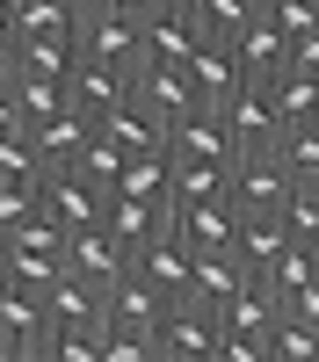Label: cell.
Wrapping results in <instances>:
<instances>
[{
	"label": "cell",
	"instance_id": "1",
	"mask_svg": "<svg viewBox=\"0 0 319 362\" xmlns=\"http://www.w3.org/2000/svg\"><path fill=\"white\" fill-rule=\"evenodd\" d=\"M0 362H51V305H44V290L0 283Z\"/></svg>",
	"mask_w": 319,
	"mask_h": 362
},
{
	"label": "cell",
	"instance_id": "2",
	"mask_svg": "<svg viewBox=\"0 0 319 362\" xmlns=\"http://www.w3.org/2000/svg\"><path fill=\"white\" fill-rule=\"evenodd\" d=\"M225 341V312L203 305V297H174L167 326H160V362H218Z\"/></svg>",
	"mask_w": 319,
	"mask_h": 362
},
{
	"label": "cell",
	"instance_id": "3",
	"mask_svg": "<svg viewBox=\"0 0 319 362\" xmlns=\"http://www.w3.org/2000/svg\"><path fill=\"white\" fill-rule=\"evenodd\" d=\"M290 189H298V181H290V167L276 160V145L232 160V203H240L247 218H276V210L290 203Z\"/></svg>",
	"mask_w": 319,
	"mask_h": 362
},
{
	"label": "cell",
	"instance_id": "4",
	"mask_svg": "<svg viewBox=\"0 0 319 362\" xmlns=\"http://www.w3.org/2000/svg\"><path fill=\"white\" fill-rule=\"evenodd\" d=\"M225 124H232V145H240V153H269V145L290 131V124H283V102H276L269 80H247L240 95L225 102Z\"/></svg>",
	"mask_w": 319,
	"mask_h": 362
},
{
	"label": "cell",
	"instance_id": "5",
	"mask_svg": "<svg viewBox=\"0 0 319 362\" xmlns=\"http://www.w3.org/2000/svg\"><path fill=\"white\" fill-rule=\"evenodd\" d=\"M167 160H196V167H232L240 145H232L225 109H189L182 124H167Z\"/></svg>",
	"mask_w": 319,
	"mask_h": 362
},
{
	"label": "cell",
	"instance_id": "6",
	"mask_svg": "<svg viewBox=\"0 0 319 362\" xmlns=\"http://www.w3.org/2000/svg\"><path fill=\"white\" fill-rule=\"evenodd\" d=\"M44 305H51V334H109V290L73 268L44 290Z\"/></svg>",
	"mask_w": 319,
	"mask_h": 362
},
{
	"label": "cell",
	"instance_id": "7",
	"mask_svg": "<svg viewBox=\"0 0 319 362\" xmlns=\"http://www.w3.org/2000/svg\"><path fill=\"white\" fill-rule=\"evenodd\" d=\"M44 210H51L66 232L102 225V218H109V189H102L95 174H80V167H51V174H44Z\"/></svg>",
	"mask_w": 319,
	"mask_h": 362
},
{
	"label": "cell",
	"instance_id": "8",
	"mask_svg": "<svg viewBox=\"0 0 319 362\" xmlns=\"http://www.w3.org/2000/svg\"><path fill=\"white\" fill-rule=\"evenodd\" d=\"M80 51L124 66L131 80L145 73V44H138V15H109V8H80Z\"/></svg>",
	"mask_w": 319,
	"mask_h": 362
},
{
	"label": "cell",
	"instance_id": "9",
	"mask_svg": "<svg viewBox=\"0 0 319 362\" xmlns=\"http://www.w3.org/2000/svg\"><path fill=\"white\" fill-rule=\"evenodd\" d=\"M167 232L182 239V247H232V232H240V203H232V196L167 203Z\"/></svg>",
	"mask_w": 319,
	"mask_h": 362
},
{
	"label": "cell",
	"instance_id": "10",
	"mask_svg": "<svg viewBox=\"0 0 319 362\" xmlns=\"http://www.w3.org/2000/svg\"><path fill=\"white\" fill-rule=\"evenodd\" d=\"M66 268L109 290V283L131 268V247H124V239H116L109 225H80V232H66Z\"/></svg>",
	"mask_w": 319,
	"mask_h": 362
},
{
	"label": "cell",
	"instance_id": "11",
	"mask_svg": "<svg viewBox=\"0 0 319 362\" xmlns=\"http://www.w3.org/2000/svg\"><path fill=\"white\" fill-rule=\"evenodd\" d=\"M131 95H138V109H145V116H160V124H182L189 109H203L189 66H145V73L131 80Z\"/></svg>",
	"mask_w": 319,
	"mask_h": 362
},
{
	"label": "cell",
	"instance_id": "12",
	"mask_svg": "<svg viewBox=\"0 0 319 362\" xmlns=\"http://www.w3.org/2000/svg\"><path fill=\"white\" fill-rule=\"evenodd\" d=\"M138 44H145V66H189V51L203 44V29L189 8H153L138 22Z\"/></svg>",
	"mask_w": 319,
	"mask_h": 362
},
{
	"label": "cell",
	"instance_id": "13",
	"mask_svg": "<svg viewBox=\"0 0 319 362\" xmlns=\"http://www.w3.org/2000/svg\"><path fill=\"white\" fill-rule=\"evenodd\" d=\"M87 138H95V116H87L80 102H66V109H51V116L29 124V145L44 153V167H73L87 153Z\"/></svg>",
	"mask_w": 319,
	"mask_h": 362
},
{
	"label": "cell",
	"instance_id": "14",
	"mask_svg": "<svg viewBox=\"0 0 319 362\" xmlns=\"http://www.w3.org/2000/svg\"><path fill=\"white\" fill-rule=\"evenodd\" d=\"M66 95L102 124L109 109H124V102H131V73H124V66H109V58H87V51H80V66H73V80H66Z\"/></svg>",
	"mask_w": 319,
	"mask_h": 362
},
{
	"label": "cell",
	"instance_id": "15",
	"mask_svg": "<svg viewBox=\"0 0 319 362\" xmlns=\"http://www.w3.org/2000/svg\"><path fill=\"white\" fill-rule=\"evenodd\" d=\"M232 58H240V73H247V80H276V73L290 66V37H283V22L261 8V15L240 29V37H232Z\"/></svg>",
	"mask_w": 319,
	"mask_h": 362
},
{
	"label": "cell",
	"instance_id": "16",
	"mask_svg": "<svg viewBox=\"0 0 319 362\" xmlns=\"http://www.w3.org/2000/svg\"><path fill=\"white\" fill-rule=\"evenodd\" d=\"M189 80H196L203 109H225V102L247 87V73H240V58H232V44H218V37H203V44L189 51Z\"/></svg>",
	"mask_w": 319,
	"mask_h": 362
},
{
	"label": "cell",
	"instance_id": "17",
	"mask_svg": "<svg viewBox=\"0 0 319 362\" xmlns=\"http://www.w3.org/2000/svg\"><path fill=\"white\" fill-rule=\"evenodd\" d=\"M218 312H225L232 334H276V319H283V290H276L269 276H247V283L232 290Z\"/></svg>",
	"mask_w": 319,
	"mask_h": 362
},
{
	"label": "cell",
	"instance_id": "18",
	"mask_svg": "<svg viewBox=\"0 0 319 362\" xmlns=\"http://www.w3.org/2000/svg\"><path fill=\"white\" fill-rule=\"evenodd\" d=\"M254 276V268L240 261V247H196V261H189V297H203V305H225L232 290H240Z\"/></svg>",
	"mask_w": 319,
	"mask_h": 362
},
{
	"label": "cell",
	"instance_id": "19",
	"mask_svg": "<svg viewBox=\"0 0 319 362\" xmlns=\"http://www.w3.org/2000/svg\"><path fill=\"white\" fill-rule=\"evenodd\" d=\"M189 261H196V247H182L174 232H160V239H145V247L131 254V268L145 283H160V290H174V297H189Z\"/></svg>",
	"mask_w": 319,
	"mask_h": 362
},
{
	"label": "cell",
	"instance_id": "20",
	"mask_svg": "<svg viewBox=\"0 0 319 362\" xmlns=\"http://www.w3.org/2000/svg\"><path fill=\"white\" fill-rule=\"evenodd\" d=\"M232 247H240V261L254 268V276H269V268H276L290 247H298V239H290L283 210H276V218H247V210H240V232H232Z\"/></svg>",
	"mask_w": 319,
	"mask_h": 362
},
{
	"label": "cell",
	"instance_id": "21",
	"mask_svg": "<svg viewBox=\"0 0 319 362\" xmlns=\"http://www.w3.org/2000/svg\"><path fill=\"white\" fill-rule=\"evenodd\" d=\"M102 225H109V232L138 254L145 239H160V232H167V203H145V196H109V218H102Z\"/></svg>",
	"mask_w": 319,
	"mask_h": 362
},
{
	"label": "cell",
	"instance_id": "22",
	"mask_svg": "<svg viewBox=\"0 0 319 362\" xmlns=\"http://www.w3.org/2000/svg\"><path fill=\"white\" fill-rule=\"evenodd\" d=\"M44 210V174H0V239Z\"/></svg>",
	"mask_w": 319,
	"mask_h": 362
},
{
	"label": "cell",
	"instance_id": "23",
	"mask_svg": "<svg viewBox=\"0 0 319 362\" xmlns=\"http://www.w3.org/2000/svg\"><path fill=\"white\" fill-rule=\"evenodd\" d=\"M189 15H196V29H203V37L232 44V37H240V29L261 15V0H189Z\"/></svg>",
	"mask_w": 319,
	"mask_h": 362
},
{
	"label": "cell",
	"instance_id": "24",
	"mask_svg": "<svg viewBox=\"0 0 319 362\" xmlns=\"http://www.w3.org/2000/svg\"><path fill=\"white\" fill-rule=\"evenodd\" d=\"M269 87H276V102H283V124H319V73L283 66Z\"/></svg>",
	"mask_w": 319,
	"mask_h": 362
},
{
	"label": "cell",
	"instance_id": "25",
	"mask_svg": "<svg viewBox=\"0 0 319 362\" xmlns=\"http://www.w3.org/2000/svg\"><path fill=\"white\" fill-rule=\"evenodd\" d=\"M276 160L290 167L298 189H312V181H319V124H290V131L276 138Z\"/></svg>",
	"mask_w": 319,
	"mask_h": 362
},
{
	"label": "cell",
	"instance_id": "26",
	"mask_svg": "<svg viewBox=\"0 0 319 362\" xmlns=\"http://www.w3.org/2000/svg\"><path fill=\"white\" fill-rule=\"evenodd\" d=\"M196 196H232V167H196V160H174V196H167V203H196Z\"/></svg>",
	"mask_w": 319,
	"mask_h": 362
},
{
	"label": "cell",
	"instance_id": "27",
	"mask_svg": "<svg viewBox=\"0 0 319 362\" xmlns=\"http://www.w3.org/2000/svg\"><path fill=\"white\" fill-rule=\"evenodd\" d=\"M269 355L276 362H319V326H305V319H276V334H269Z\"/></svg>",
	"mask_w": 319,
	"mask_h": 362
},
{
	"label": "cell",
	"instance_id": "28",
	"mask_svg": "<svg viewBox=\"0 0 319 362\" xmlns=\"http://www.w3.org/2000/svg\"><path fill=\"white\" fill-rule=\"evenodd\" d=\"M283 225H290V239H298V247H312V239H319V181H312V189H290Z\"/></svg>",
	"mask_w": 319,
	"mask_h": 362
},
{
	"label": "cell",
	"instance_id": "29",
	"mask_svg": "<svg viewBox=\"0 0 319 362\" xmlns=\"http://www.w3.org/2000/svg\"><path fill=\"white\" fill-rule=\"evenodd\" d=\"M269 283H276L283 297H290V290H305V283H319V254H312V247H290V254L269 268Z\"/></svg>",
	"mask_w": 319,
	"mask_h": 362
},
{
	"label": "cell",
	"instance_id": "30",
	"mask_svg": "<svg viewBox=\"0 0 319 362\" xmlns=\"http://www.w3.org/2000/svg\"><path fill=\"white\" fill-rule=\"evenodd\" d=\"M102 362H160V341H153V334H124V326H109V334H102Z\"/></svg>",
	"mask_w": 319,
	"mask_h": 362
},
{
	"label": "cell",
	"instance_id": "31",
	"mask_svg": "<svg viewBox=\"0 0 319 362\" xmlns=\"http://www.w3.org/2000/svg\"><path fill=\"white\" fill-rule=\"evenodd\" d=\"M51 362H102V334H51Z\"/></svg>",
	"mask_w": 319,
	"mask_h": 362
},
{
	"label": "cell",
	"instance_id": "32",
	"mask_svg": "<svg viewBox=\"0 0 319 362\" xmlns=\"http://www.w3.org/2000/svg\"><path fill=\"white\" fill-rule=\"evenodd\" d=\"M290 66H298V73H319V29H305V37L290 44Z\"/></svg>",
	"mask_w": 319,
	"mask_h": 362
},
{
	"label": "cell",
	"instance_id": "33",
	"mask_svg": "<svg viewBox=\"0 0 319 362\" xmlns=\"http://www.w3.org/2000/svg\"><path fill=\"white\" fill-rule=\"evenodd\" d=\"M29 131V116H22V102L15 95H0V138H22Z\"/></svg>",
	"mask_w": 319,
	"mask_h": 362
},
{
	"label": "cell",
	"instance_id": "34",
	"mask_svg": "<svg viewBox=\"0 0 319 362\" xmlns=\"http://www.w3.org/2000/svg\"><path fill=\"white\" fill-rule=\"evenodd\" d=\"M87 8H109V15H138V22H145V15H153V0H87Z\"/></svg>",
	"mask_w": 319,
	"mask_h": 362
},
{
	"label": "cell",
	"instance_id": "35",
	"mask_svg": "<svg viewBox=\"0 0 319 362\" xmlns=\"http://www.w3.org/2000/svg\"><path fill=\"white\" fill-rule=\"evenodd\" d=\"M153 8H189V0H153Z\"/></svg>",
	"mask_w": 319,
	"mask_h": 362
},
{
	"label": "cell",
	"instance_id": "36",
	"mask_svg": "<svg viewBox=\"0 0 319 362\" xmlns=\"http://www.w3.org/2000/svg\"><path fill=\"white\" fill-rule=\"evenodd\" d=\"M0 268H8V239H0Z\"/></svg>",
	"mask_w": 319,
	"mask_h": 362
},
{
	"label": "cell",
	"instance_id": "37",
	"mask_svg": "<svg viewBox=\"0 0 319 362\" xmlns=\"http://www.w3.org/2000/svg\"><path fill=\"white\" fill-rule=\"evenodd\" d=\"M73 8H87V0H73Z\"/></svg>",
	"mask_w": 319,
	"mask_h": 362
}]
</instances>
